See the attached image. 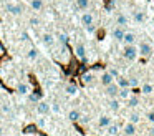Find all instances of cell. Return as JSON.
<instances>
[{
    "mask_svg": "<svg viewBox=\"0 0 154 136\" xmlns=\"http://www.w3.org/2000/svg\"><path fill=\"white\" fill-rule=\"evenodd\" d=\"M152 45L151 43H147V42H141L139 43V46H137V55H141V56H151L152 55Z\"/></svg>",
    "mask_w": 154,
    "mask_h": 136,
    "instance_id": "obj_1",
    "label": "cell"
},
{
    "mask_svg": "<svg viewBox=\"0 0 154 136\" xmlns=\"http://www.w3.org/2000/svg\"><path fill=\"white\" fill-rule=\"evenodd\" d=\"M123 55H124V58H126L128 62H134V60L137 58V46L136 45H126Z\"/></svg>",
    "mask_w": 154,
    "mask_h": 136,
    "instance_id": "obj_2",
    "label": "cell"
},
{
    "mask_svg": "<svg viewBox=\"0 0 154 136\" xmlns=\"http://www.w3.org/2000/svg\"><path fill=\"white\" fill-rule=\"evenodd\" d=\"M5 10H7L10 15H20L22 12H23V8H22V5L20 3H14V2H8L7 5H5Z\"/></svg>",
    "mask_w": 154,
    "mask_h": 136,
    "instance_id": "obj_3",
    "label": "cell"
},
{
    "mask_svg": "<svg viewBox=\"0 0 154 136\" xmlns=\"http://www.w3.org/2000/svg\"><path fill=\"white\" fill-rule=\"evenodd\" d=\"M50 106H51V105H50L48 101H42V100H40V101L37 103V113H38V115H42V116H43V115H48V113L51 111Z\"/></svg>",
    "mask_w": 154,
    "mask_h": 136,
    "instance_id": "obj_4",
    "label": "cell"
},
{
    "mask_svg": "<svg viewBox=\"0 0 154 136\" xmlns=\"http://www.w3.org/2000/svg\"><path fill=\"white\" fill-rule=\"evenodd\" d=\"M75 55L85 62V60H86V46H85L83 43H78V45L75 46Z\"/></svg>",
    "mask_w": 154,
    "mask_h": 136,
    "instance_id": "obj_5",
    "label": "cell"
},
{
    "mask_svg": "<svg viewBox=\"0 0 154 136\" xmlns=\"http://www.w3.org/2000/svg\"><path fill=\"white\" fill-rule=\"evenodd\" d=\"M124 27H114L113 28V33H111V35H113V38L116 40V42H123V36H124Z\"/></svg>",
    "mask_w": 154,
    "mask_h": 136,
    "instance_id": "obj_6",
    "label": "cell"
},
{
    "mask_svg": "<svg viewBox=\"0 0 154 136\" xmlns=\"http://www.w3.org/2000/svg\"><path fill=\"white\" fill-rule=\"evenodd\" d=\"M118 90H119V86L113 81V83H109V85L106 86V95L109 96V98H116V96H118Z\"/></svg>",
    "mask_w": 154,
    "mask_h": 136,
    "instance_id": "obj_7",
    "label": "cell"
},
{
    "mask_svg": "<svg viewBox=\"0 0 154 136\" xmlns=\"http://www.w3.org/2000/svg\"><path fill=\"white\" fill-rule=\"evenodd\" d=\"M42 42H43V45L45 46H53V43H55V35L53 33H43L42 35Z\"/></svg>",
    "mask_w": 154,
    "mask_h": 136,
    "instance_id": "obj_8",
    "label": "cell"
},
{
    "mask_svg": "<svg viewBox=\"0 0 154 136\" xmlns=\"http://www.w3.org/2000/svg\"><path fill=\"white\" fill-rule=\"evenodd\" d=\"M136 40H137V36H136V33H133V32H126L123 36V42L126 43V45H134Z\"/></svg>",
    "mask_w": 154,
    "mask_h": 136,
    "instance_id": "obj_9",
    "label": "cell"
},
{
    "mask_svg": "<svg viewBox=\"0 0 154 136\" xmlns=\"http://www.w3.org/2000/svg\"><path fill=\"white\" fill-rule=\"evenodd\" d=\"M81 25H90V23H94V17H93V13L91 12H85L83 15H81Z\"/></svg>",
    "mask_w": 154,
    "mask_h": 136,
    "instance_id": "obj_10",
    "label": "cell"
},
{
    "mask_svg": "<svg viewBox=\"0 0 154 136\" xmlns=\"http://www.w3.org/2000/svg\"><path fill=\"white\" fill-rule=\"evenodd\" d=\"M123 133H124V136H134L136 134V125L128 121L126 126H124V129H123Z\"/></svg>",
    "mask_w": 154,
    "mask_h": 136,
    "instance_id": "obj_11",
    "label": "cell"
},
{
    "mask_svg": "<svg viewBox=\"0 0 154 136\" xmlns=\"http://www.w3.org/2000/svg\"><path fill=\"white\" fill-rule=\"evenodd\" d=\"M65 91H66V95H70V96H76L78 95V86L75 85V83H68L66 88H65Z\"/></svg>",
    "mask_w": 154,
    "mask_h": 136,
    "instance_id": "obj_12",
    "label": "cell"
},
{
    "mask_svg": "<svg viewBox=\"0 0 154 136\" xmlns=\"http://www.w3.org/2000/svg\"><path fill=\"white\" fill-rule=\"evenodd\" d=\"M17 93L18 95H28L30 93V86L27 83H18L17 85Z\"/></svg>",
    "mask_w": 154,
    "mask_h": 136,
    "instance_id": "obj_13",
    "label": "cell"
},
{
    "mask_svg": "<svg viewBox=\"0 0 154 136\" xmlns=\"http://www.w3.org/2000/svg\"><path fill=\"white\" fill-rule=\"evenodd\" d=\"M30 7L35 12H40V10H43L45 3H43V0H30Z\"/></svg>",
    "mask_w": 154,
    "mask_h": 136,
    "instance_id": "obj_14",
    "label": "cell"
},
{
    "mask_svg": "<svg viewBox=\"0 0 154 136\" xmlns=\"http://www.w3.org/2000/svg\"><path fill=\"white\" fill-rule=\"evenodd\" d=\"M98 125H100V128H108V126L111 125V116L103 115V116L100 118V121H98Z\"/></svg>",
    "mask_w": 154,
    "mask_h": 136,
    "instance_id": "obj_15",
    "label": "cell"
},
{
    "mask_svg": "<svg viewBox=\"0 0 154 136\" xmlns=\"http://www.w3.org/2000/svg\"><path fill=\"white\" fill-rule=\"evenodd\" d=\"M116 25H119V27H126L128 25V17L124 15V13H118L116 15Z\"/></svg>",
    "mask_w": 154,
    "mask_h": 136,
    "instance_id": "obj_16",
    "label": "cell"
},
{
    "mask_svg": "<svg viewBox=\"0 0 154 136\" xmlns=\"http://www.w3.org/2000/svg\"><path fill=\"white\" fill-rule=\"evenodd\" d=\"M114 81V78H113V76H111L109 75V73H103V75H101V85H104V86H108V85H109V83H113Z\"/></svg>",
    "mask_w": 154,
    "mask_h": 136,
    "instance_id": "obj_17",
    "label": "cell"
},
{
    "mask_svg": "<svg viewBox=\"0 0 154 136\" xmlns=\"http://www.w3.org/2000/svg\"><path fill=\"white\" fill-rule=\"evenodd\" d=\"M108 106H109V109H111V111H114V113H116V111H119V108H121V103L118 101L116 98H111V101L108 103Z\"/></svg>",
    "mask_w": 154,
    "mask_h": 136,
    "instance_id": "obj_18",
    "label": "cell"
},
{
    "mask_svg": "<svg viewBox=\"0 0 154 136\" xmlns=\"http://www.w3.org/2000/svg\"><path fill=\"white\" fill-rule=\"evenodd\" d=\"M90 7V0H76V10H88Z\"/></svg>",
    "mask_w": 154,
    "mask_h": 136,
    "instance_id": "obj_19",
    "label": "cell"
},
{
    "mask_svg": "<svg viewBox=\"0 0 154 136\" xmlns=\"http://www.w3.org/2000/svg\"><path fill=\"white\" fill-rule=\"evenodd\" d=\"M118 96H119L121 100H128V98H129V86L118 90Z\"/></svg>",
    "mask_w": 154,
    "mask_h": 136,
    "instance_id": "obj_20",
    "label": "cell"
},
{
    "mask_svg": "<svg viewBox=\"0 0 154 136\" xmlns=\"http://www.w3.org/2000/svg\"><path fill=\"white\" fill-rule=\"evenodd\" d=\"M133 17H134V22H136L137 25H141V23L144 22V13L141 12V10H136V12L133 13Z\"/></svg>",
    "mask_w": 154,
    "mask_h": 136,
    "instance_id": "obj_21",
    "label": "cell"
},
{
    "mask_svg": "<svg viewBox=\"0 0 154 136\" xmlns=\"http://www.w3.org/2000/svg\"><path fill=\"white\" fill-rule=\"evenodd\" d=\"M42 100V96H40V93H37V91H33V93H28V101L30 103H35L37 105L38 101Z\"/></svg>",
    "mask_w": 154,
    "mask_h": 136,
    "instance_id": "obj_22",
    "label": "cell"
},
{
    "mask_svg": "<svg viewBox=\"0 0 154 136\" xmlns=\"http://www.w3.org/2000/svg\"><path fill=\"white\" fill-rule=\"evenodd\" d=\"M80 116H81V113L78 111V109H71V111L68 113V119H70V121H78Z\"/></svg>",
    "mask_w": 154,
    "mask_h": 136,
    "instance_id": "obj_23",
    "label": "cell"
},
{
    "mask_svg": "<svg viewBox=\"0 0 154 136\" xmlns=\"http://www.w3.org/2000/svg\"><path fill=\"white\" fill-rule=\"evenodd\" d=\"M118 133H119V126L111 123V125L108 126V134H109V136H116Z\"/></svg>",
    "mask_w": 154,
    "mask_h": 136,
    "instance_id": "obj_24",
    "label": "cell"
},
{
    "mask_svg": "<svg viewBox=\"0 0 154 136\" xmlns=\"http://www.w3.org/2000/svg\"><path fill=\"white\" fill-rule=\"evenodd\" d=\"M126 101H128V106H129V108H134V106L139 105V98H137V96H129Z\"/></svg>",
    "mask_w": 154,
    "mask_h": 136,
    "instance_id": "obj_25",
    "label": "cell"
},
{
    "mask_svg": "<svg viewBox=\"0 0 154 136\" xmlns=\"http://www.w3.org/2000/svg\"><path fill=\"white\" fill-rule=\"evenodd\" d=\"M27 58L32 60V62H33V60H37L38 58V50L37 48H30V50H28V53H27Z\"/></svg>",
    "mask_w": 154,
    "mask_h": 136,
    "instance_id": "obj_26",
    "label": "cell"
},
{
    "mask_svg": "<svg viewBox=\"0 0 154 136\" xmlns=\"http://www.w3.org/2000/svg\"><path fill=\"white\" fill-rule=\"evenodd\" d=\"M57 38H58V42H60L61 45H66V43L70 42V36H68L66 33H58Z\"/></svg>",
    "mask_w": 154,
    "mask_h": 136,
    "instance_id": "obj_27",
    "label": "cell"
},
{
    "mask_svg": "<svg viewBox=\"0 0 154 136\" xmlns=\"http://www.w3.org/2000/svg\"><path fill=\"white\" fill-rule=\"evenodd\" d=\"M81 81H83L85 85H91V83H93V75H91V73H85V75L81 76Z\"/></svg>",
    "mask_w": 154,
    "mask_h": 136,
    "instance_id": "obj_28",
    "label": "cell"
},
{
    "mask_svg": "<svg viewBox=\"0 0 154 136\" xmlns=\"http://www.w3.org/2000/svg\"><path fill=\"white\" fill-rule=\"evenodd\" d=\"M141 91H143L144 95H151V93L154 91V86H152V85H149V83H146V85H143Z\"/></svg>",
    "mask_w": 154,
    "mask_h": 136,
    "instance_id": "obj_29",
    "label": "cell"
},
{
    "mask_svg": "<svg viewBox=\"0 0 154 136\" xmlns=\"http://www.w3.org/2000/svg\"><path fill=\"white\" fill-rule=\"evenodd\" d=\"M118 86H119V88H126L128 86V78L126 76H118Z\"/></svg>",
    "mask_w": 154,
    "mask_h": 136,
    "instance_id": "obj_30",
    "label": "cell"
},
{
    "mask_svg": "<svg viewBox=\"0 0 154 136\" xmlns=\"http://www.w3.org/2000/svg\"><path fill=\"white\" fill-rule=\"evenodd\" d=\"M128 118H129V123H134V125L141 121V116L137 115V113H131V115L128 116Z\"/></svg>",
    "mask_w": 154,
    "mask_h": 136,
    "instance_id": "obj_31",
    "label": "cell"
},
{
    "mask_svg": "<svg viewBox=\"0 0 154 136\" xmlns=\"http://www.w3.org/2000/svg\"><path fill=\"white\" fill-rule=\"evenodd\" d=\"M28 23H30L32 27H38V25H42V20L38 18V17H30V20H28Z\"/></svg>",
    "mask_w": 154,
    "mask_h": 136,
    "instance_id": "obj_32",
    "label": "cell"
},
{
    "mask_svg": "<svg viewBox=\"0 0 154 136\" xmlns=\"http://www.w3.org/2000/svg\"><path fill=\"white\" fill-rule=\"evenodd\" d=\"M137 85H139L137 78H128V86H129V88H136Z\"/></svg>",
    "mask_w": 154,
    "mask_h": 136,
    "instance_id": "obj_33",
    "label": "cell"
},
{
    "mask_svg": "<svg viewBox=\"0 0 154 136\" xmlns=\"http://www.w3.org/2000/svg\"><path fill=\"white\" fill-rule=\"evenodd\" d=\"M85 30H86L88 33H94V32H96V25H94V23H90V25H85Z\"/></svg>",
    "mask_w": 154,
    "mask_h": 136,
    "instance_id": "obj_34",
    "label": "cell"
},
{
    "mask_svg": "<svg viewBox=\"0 0 154 136\" xmlns=\"http://www.w3.org/2000/svg\"><path fill=\"white\" fill-rule=\"evenodd\" d=\"M2 113H4V115H12V106L10 105H2Z\"/></svg>",
    "mask_w": 154,
    "mask_h": 136,
    "instance_id": "obj_35",
    "label": "cell"
},
{
    "mask_svg": "<svg viewBox=\"0 0 154 136\" xmlns=\"http://www.w3.org/2000/svg\"><path fill=\"white\" fill-rule=\"evenodd\" d=\"M108 73H109L113 78H118V76H119V71H118V68H109V70H108Z\"/></svg>",
    "mask_w": 154,
    "mask_h": 136,
    "instance_id": "obj_36",
    "label": "cell"
},
{
    "mask_svg": "<svg viewBox=\"0 0 154 136\" xmlns=\"http://www.w3.org/2000/svg\"><path fill=\"white\" fill-rule=\"evenodd\" d=\"M78 121H80L81 125H86V123H90V118H88V116H80V119H78Z\"/></svg>",
    "mask_w": 154,
    "mask_h": 136,
    "instance_id": "obj_37",
    "label": "cell"
},
{
    "mask_svg": "<svg viewBox=\"0 0 154 136\" xmlns=\"http://www.w3.org/2000/svg\"><path fill=\"white\" fill-rule=\"evenodd\" d=\"M37 125L40 126V128H43L45 125H47V121H45V118H38V121H37Z\"/></svg>",
    "mask_w": 154,
    "mask_h": 136,
    "instance_id": "obj_38",
    "label": "cell"
},
{
    "mask_svg": "<svg viewBox=\"0 0 154 136\" xmlns=\"http://www.w3.org/2000/svg\"><path fill=\"white\" fill-rule=\"evenodd\" d=\"M147 119L152 123V121H154V113H147Z\"/></svg>",
    "mask_w": 154,
    "mask_h": 136,
    "instance_id": "obj_39",
    "label": "cell"
},
{
    "mask_svg": "<svg viewBox=\"0 0 154 136\" xmlns=\"http://www.w3.org/2000/svg\"><path fill=\"white\" fill-rule=\"evenodd\" d=\"M50 108L53 109L55 113H58V111H60V106H58V105H53V106H50Z\"/></svg>",
    "mask_w": 154,
    "mask_h": 136,
    "instance_id": "obj_40",
    "label": "cell"
},
{
    "mask_svg": "<svg viewBox=\"0 0 154 136\" xmlns=\"http://www.w3.org/2000/svg\"><path fill=\"white\" fill-rule=\"evenodd\" d=\"M22 40H23V42H25V40H28V35H27V33H22Z\"/></svg>",
    "mask_w": 154,
    "mask_h": 136,
    "instance_id": "obj_41",
    "label": "cell"
},
{
    "mask_svg": "<svg viewBox=\"0 0 154 136\" xmlns=\"http://www.w3.org/2000/svg\"><path fill=\"white\" fill-rule=\"evenodd\" d=\"M0 136H4V126L0 125Z\"/></svg>",
    "mask_w": 154,
    "mask_h": 136,
    "instance_id": "obj_42",
    "label": "cell"
},
{
    "mask_svg": "<svg viewBox=\"0 0 154 136\" xmlns=\"http://www.w3.org/2000/svg\"><path fill=\"white\" fill-rule=\"evenodd\" d=\"M149 136H154V129H149Z\"/></svg>",
    "mask_w": 154,
    "mask_h": 136,
    "instance_id": "obj_43",
    "label": "cell"
},
{
    "mask_svg": "<svg viewBox=\"0 0 154 136\" xmlns=\"http://www.w3.org/2000/svg\"><path fill=\"white\" fill-rule=\"evenodd\" d=\"M152 105H154V101H152Z\"/></svg>",
    "mask_w": 154,
    "mask_h": 136,
    "instance_id": "obj_44",
    "label": "cell"
}]
</instances>
